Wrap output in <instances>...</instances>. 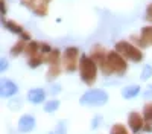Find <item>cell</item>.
<instances>
[{
    "mask_svg": "<svg viewBox=\"0 0 152 134\" xmlns=\"http://www.w3.org/2000/svg\"><path fill=\"white\" fill-rule=\"evenodd\" d=\"M108 63H110V67L113 70V73H117V75H123L126 72V63L123 56L119 53V52H110L108 53Z\"/></svg>",
    "mask_w": 152,
    "mask_h": 134,
    "instance_id": "5",
    "label": "cell"
},
{
    "mask_svg": "<svg viewBox=\"0 0 152 134\" xmlns=\"http://www.w3.org/2000/svg\"><path fill=\"white\" fill-rule=\"evenodd\" d=\"M59 108V101L58 99H52V101H47L44 105V111L46 113H53Z\"/></svg>",
    "mask_w": 152,
    "mask_h": 134,
    "instance_id": "16",
    "label": "cell"
},
{
    "mask_svg": "<svg viewBox=\"0 0 152 134\" xmlns=\"http://www.w3.org/2000/svg\"><path fill=\"white\" fill-rule=\"evenodd\" d=\"M43 61H44V58H43V56L35 55V56H31V58H29L28 66H29L31 69H37L38 66H41V64H43Z\"/></svg>",
    "mask_w": 152,
    "mask_h": 134,
    "instance_id": "18",
    "label": "cell"
},
{
    "mask_svg": "<svg viewBox=\"0 0 152 134\" xmlns=\"http://www.w3.org/2000/svg\"><path fill=\"white\" fill-rule=\"evenodd\" d=\"M0 8H2V15L6 14V5H5V0H0Z\"/></svg>",
    "mask_w": 152,
    "mask_h": 134,
    "instance_id": "28",
    "label": "cell"
},
{
    "mask_svg": "<svg viewBox=\"0 0 152 134\" xmlns=\"http://www.w3.org/2000/svg\"><path fill=\"white\" fill-rule=\"evenodd\" d=\"M3 24H5V28L9 31V32H12V34H15V35H21L23 34V28L20 26L18 23H15L14 20H3Z\"/></svg>",
    "mask_w": 152,
    "mask_h": 134,
    "instance_id": "12",
    "label": "cell"
},
{
    "mask_svg": "<svg viewBox=\"0 0 152 134\" xmlns=\"http://www.w3.org/2000/svg\"><path fill=\"white\" fill-rule=\"evenodd\" d=\"M17 92H18V87H17V84L14 81L3 79L2 84H0V94H2V97H11Z\"/></svg>",
    "mask_w": 152,
    "mask_h": 134,
    "instance_id": "7",
    "label": "cell"
},
{
    "mask_svg": "<svg viewBox=\"0 0 152 134\" xmlns=\"http://www.w3.org/2000/svg\"><path fill=\"white\" fill-rule=\"evenodd\" d=\"M128 125H129V128H131L132 133H138V131H140V130L145 127L143 117L138 114L137 111L129 113V114H128Z\"/></svg>",
    "mask_w": 152,
    "mask_h": 134,
    "instance_id": "9",
    "label": "cell"
},
{
    "mask_svg": "<svg viewBox=\"0 0 152 134\" xmlns=\"http://www.w3.org/2000/svg\"><path fill=\"white\" fill-rule=\"evenodd\" d=\"M100 120H102V117L100 116H96L93 120H91V128H97L100 125Z\"/></svg>",
    "mask_w": 152,
    "mask_h": 134,
    "instance_id": "24",
    "label": "cell"
},
{
    "mask_svg": "<svg viewBox=\"0 0 152 134\" xmlns=\"http://www.w3.org/2000/svg\"><path fill=\"white\" fill-rule=\"evenodd\" d=\"M50 52H52V47H50L49 44H41V46H40V53L47 55V53H50Z\"/></svg>",
    "mask_w": 152,
    "mask_h": 134,
    "instance_id": "23",
    "label": "cell"
},
{
    "mask_svg": "<svg viewBox=\"0 0 152 134\" xmlns=\"http://www.w3.org/2000/svg\"><path fill=\"white\" fill-rule=\"evenodd\" d=\"M20 37H21V40H23V41H29V40H31V34L24 32V31H23V34H21Z\"/></svg>",
    "mask_w": 152,
    "mask_h": 134,
    "instance_id": "27",
    "label": "cell"
},
{
    "mask_svg": "<svg viewBox=\"0 0 152 134\" xmlns=\"http://www.w3.org/2000/svg\"><path fill=\"white\" fill-rule=\"evenodd\" d=\"M61 72V67H59V63L58 64H50L49 67V72H47V81H53Z\"/></svg>",
    "mask_w": 152,
    "mask_h": 134,
    "instance_id": "14",
    "label": "cell"
},
{
    "mask_svg": "<svg viewBox=\"0 0 152 134\" xmlns=\"http://www.w3.org/2000/svg\"><path fill=\"white\" fill-rule=\"evenodd\" d=\"M6 67H8V59L6 58H2V59H0V70L5 72Z\"/></svg>",
    "mask_w": 152,
    "mask_h": 134,
    "instance_id": "25",
    "label": "cell"
},
{
    "mask_svg": "<svg viewBox=\"0 0 152 134\" xmlns=\"http://www.w3.org/2000/svg\"><path fill=\"white\" fill-rule=\"evenodd\" d=\"M24 49H26V46H24V41H23V40H18L17 44L12 46L11 53H12V56H17V55H20V53L24 51Z\"/></svg>",
    "mask_w": 152,
    "mask_h": 134,
    "instance_id": "17",
    "label": "cell"
},
{
    "mask_svg": "<svg viewBox=\"0 0 152 134\" xmlns=\"http://www.w3.org/2000/svg\"><path fill=\"white\" fill-rule=\"evenodd\" d=\"M91 58L94 59V63L100 67V70H102L104 75H111L113 70L110 67V63H108V53L104 51L100 46H94L91 49Z\"/></svg>",
    "mask_w": 152,
    "mask_h": 134,
    "instance_id": "4",
    "label": "cell"
},
{
    "mask_svg": "<svg viewBox=\"0 0 152 134\" xmlns=\"http://www.w3.org/2000/svg\"><path fill=\"white\" fill-rule=\"evenodd\" d=\"M61 92V87H59V85H52V89H50V93H52V94H56V93H59Z\"/></svg>",
    "mask_w": 152,
    "mask_h": 134,
    "instance_id": "26",
    "label": "cell"
},
{
    "mask_svg": "<svg viewBox=\"0 0 152 134\" xmlns=\"http://www.w3.org/2000/svg\"><path fill=\"white\" fill-rule=\"evenodd\" d=\"M66 133H67L66 120H59V122H58V125H56V128H55L52 133H49V134H66Z\"/></svg>",
    "mask_w": 152,
    "mask_h": 134,
    "instance_id": "19",
    "label": "cell"
},
{
    "mask_svg": "<svg viewBox=\"0 0 152 134\" xmlns=\"http://www.w3.org/2000/svg\"><path fill=\"white\" fill-rule=\"evenodd\" d=\"M138 93H140V87L138 85H128V87H125L122 90V96L125 97V99H132V97H135Z\"/></svg>",
    "mask_w": 152,
    "mask_h": 134,
    "instance_id": "11",
    "label": "cell"
},
{
    "mask_svg": "<svg viewBox=\"0 0 152 134\" xmlns=\"http://www.w3.org/2000/svg\"><path fill=\"white\" fill-rule=\"evenodd\" d=\"M79 72H81V79L87 85H93L97 76V64L91 56L82 55L79 58Z\"/></svg>",
    "mask_w": 152,
    "mask_h": 134,
    "instance_id": "1",
    "label": "cell"
},
{
    "mask_svg": "<svg viewBox=\"0 0 152 134\" xmlns=\"http://www.w3.org/2000/svg\"><path fill=\"white\" fill-rule=\"evenodd\" d=\"M46 99V92L43 89H32L28 93V101L32 104H41Z\"/></svg>",
    "mask_w": 152,
    "mask_h": 134,
    "instance_id": "10",
    "label": "cell"
},
{
    "mask_svg": "<svg viewBox=\"0 0 152 134\" xmlns=\"http://www.w3.org/2000/svg\"><path fill=\"white\" fill-rule=\"evenodd\" d=\"M79 51L78 47H67L64 52V67L67 72H75L76 70V59H78Z\"/></svg>",
    "mask_w": 152,
    "mask_h": 134,
    "instance_id": "6",
    "label": "cell"
},
{
    "mask_svg": "<svg viewBox=\"0 0 152 134\" xmlns=\"http://www.w3.org/2000/svg\"><path fill=\"white\" fill-rule=\"evenodd\" d=\"M35 128V117L31 114H24L18 120V131L20 133H31Z\"/></svg>",
    "mask_w": 152,
    "mask_h": 134,
    "instance_id": "8",
    "label": "cell"
},
{
    "mask_svg": "<svg viewBox=\"0 0 152 134\" xmlns=\"http://www.w3.org/2000/svg\"><path fill=\"white\" fill-rule=\"evenodd\" d=\"M149 90H152V85H149Z\"/></svg>",
    "mask_w": 152,
    "mask_h": 134,
    "instance_id": "29",
    "label": "cell"
},
{
    "mask_svg": "<svg viewBox=\"0 0 152 134\" xmlns=\"http://www.w3.org/2000/svg\"><path fill=\"white\" fill-rule=\"evenodd\" d=\"M81 105H90V107H100V105H105L108 102V93L100 90V89H93V90H88L85 92L81 99H79Z\"/></svg>",
    "mask_w": 152,
    "mask_h": 134,
    "instance_id": "2",
    "label": "cell"
},
{
    "mask_svg": "<svg viewBox=\"0 0 152 134\" xmlns=\"http://www.w3.org/2000/svg\"><path fill=\"white\" fill-rule=\"evenodd\" d=\"M110 134H128V131H126V128L123 125H119L116 124L113 128H111V133Z\"/></svg>",
    "mask_w": 152,
    "mask_h": 134,
    "instance_id": "22",
    "label": "cell"
},
{
    "mask_svg": "<svg viewBox=\"0 0 152 134\" xmlns=\"http://www.w3.org/2000/svg\"><path fill=\"white\" fill-rule=\"evenodd\" d=\"M116 52H119L125 58L134 61V63H138V61H142V58H143V53H142L140 49L132 46L128 41H119V43H116Z\"/></svg>",
    "mask_w": 152,
    "mask_h": 134,
    "instance_id": "3",
    "label": "cell"
},
{
    "mask_svg": "<svg viewBox=\"0 0 152 134\" xmlns=\"http://www.w3.org/2000/svg\"><path fill=\"white\" fill-rule=\"evenodd\" d=\"M44 61H47L49 64H58L59 63V51L58 49H55V51H52L50 53L46 55Z\"/></svg>",
    "mask_w": 152,
    "mask_h": 134,
    "instance_id": "15",
    "label": "cell"
},
{
    "mask_svg": "<svg viewBox=\"0 0 152 134\" xmlns=\"http://www.w3.org/2000/svg\"><path fill=\"white\" fill-rule=\"evenodd\" d=\"M143 119L146 122H152V102L145 105V108H143Z\"/></svg>",
    "mask_w": 152,
    "mask_h": 134,
    "instance_id": "20",
    "label": "cell"
},
{
    "mask_svg": "<svg viewBox=\"0 0 152 134\" xmlns=\"http://www.w3.org/2000/svg\"><path fill=\"white\" fill-rule=\"evenodd\" d=\"M152 76V66H149V64H146L145 67H143V70H142V81H148L149 78Z\"/></svg>",
    "mask_w": 152,
    "mask_h": 134,
    "instance_id": "21",
    "label": "cell"
},
{
    "mask_svg": "<svg viewBox=\"0 0 152 134\" xmlns=\"http://www.w3.org/2000/svg\"><path fill=\"white\" fill-rule=\"evenodd\" d=\"M40 46H41V44H38L37 41H31V43L26 46V49H24V52L29 55V58H31V56H35V55L40 53Z\"/></svg>",
    "mask_w": 152,
    "mask_h": 134,
    "instance_id": "13",
    "label": "cell"
}]
</instances>
